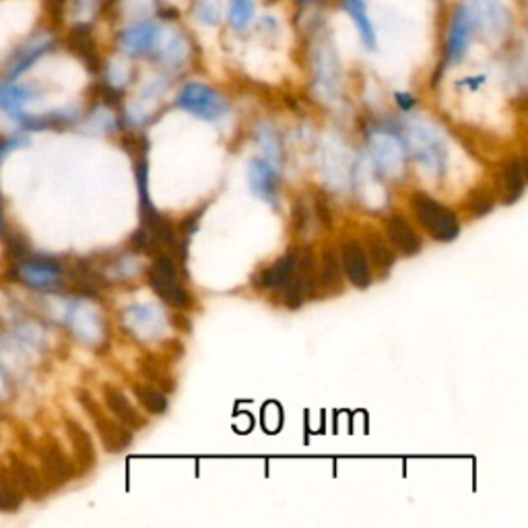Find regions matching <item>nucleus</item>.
<instances>
[{
	"label": "nucleus",
	"instance_id": "nucleus-15",
	"mask_svg": "<svg viewBox=\"0 0 528 528\" xmlns=\"http://www.w3.org/2000/svg\"><path fill=\"white\" fill-rule=\"evenodd\" d=\"M159 34L161 27L158 24H153V21H143V24L130 25L129 29H124V34L120 37V48L129 56L147 54V52L155 50Z\"/></svg>",
	"mask_w": 528,
	"mask_h": 528
},
{
	"label": "nucleus",
	"instance_id": "nucleus-18",
	"mask_svg": "<svg viewBox=\"0 0 528 528\" xmlns=\"http://www.w3.org/2000/svg\"><path fill=\"white\" fill-rule=\"evenodd\" d=\"M343 9L353 19L357 34H360L363 46L370 50H376L378 46V34L374 27V21H371L368 13L366 0H343Z\"/></svg>",
	"mask_w": 528,
	"mask_h": 528
},
{
	"label": "nucleus",
	"instance_id": "nucleus-8",
	"mask_svg": "<svg viewBox=\"0 0 528 528\" xmlns=\"http://www.w3.org/2000/svg\"><path fill=\"white\" fill-rule=\"evenodd\" d=\"M40 460L42 477L50 489L64 485V483H69L74 475H77L74 460L66 456L62 446L58 444L54 437H46V440L40 444Z\"/></svg>",
	"mask_w": 528,
	"mask_h": 528
},
{
	"label": "nucleus",
	"instance_id": "nucleus-16",
	"mask_svg": "<svg viewBox=\"0 0 528 528\" xmlns=\"http://www.w3.org/2000/svg\"><path fill=\"white\" fill-rule=\"evenodd\" d=\"M103 398H106V405L110 408V413L114 415V418L120 421L122 426H126L132 431L145 427L147 419L137 411L135 407H132L130 400L124 397V392L118 390L116 386H111V384L103 386Z\"/></svg>",
	"mask_w": 528,
	"mask_h": 528
},
{
	"label": "nucleus",
	"instance_id": "nucleus-9",
	"mask_svg": "<svg viewBox=\"0 0 528 528\" xmlns=\"http://www.w3.org/2000/svg\"><path fill=\"white\" fill-rule=\"evenodd\" d=\"M40 87L34 83H19L17 79L0 81V111L13 120L24 118V108L40 95Z\"/></svg>",
	"mask_w": 528,
	"mask_h": 528
},
{
	"label": "nucleus",
	"instance_id": "nucleus-5",
	"mask_svg": "<svg viewBox=\"0 0 528 528\" xmlns=\"http://www.w3.org/2000/svg\"><path fill=\"white\" fill-rule=\"evenodd\" d=\"M178 108L190 111L203 120H219L227 114V101L205 83H186L178 93Z\"/></svg>",
	"mask_w": 528,
	"mask_h": 528
},
{
	"label": "nucleus",
	"instance_id": "nucleus-10",
	"mask_svg": "<svg viewBox=\"0 0 528 528\" xmlns=\"http://www.w3.org/2000/svg\"><path fill=\"white\" fill-rule=\"evenodd\" d=\"M341 266L347 274V279L351 281V285L366 289L371 283V266L366 254V248H363L361 242L357 240H347L341 246Z\"/></svg>",
	"mask_w": 528,
	"mask_h": 528
},
{
	"label": "nucleus",
	"instance_id": "nucleus-6",
	"mask_svg": "<svg viewBox=\"0 0 528 528\" xmlns=\"http://www.w3.org/2000/svg\"><path fill=\"white\" fill-rule=\"evenodd\" d=\"M473 24L492 42H500L510 32L512 11L505 0H468L466 5Z\"/></svg>",
	"mask_w": 528,
	"mask_h": 528
},
{
	"label": "nucleus",
	"instance_id": "nucleus-22",
	"mask_svg": "<svg viewBox=\"0 0 528 528\" xmlns=\"http://www.w3.org/2000/svg\"><path fill=\"white\" fill-rule=\"evenodd\" d=\"M363 248H366L370 264H374L378 273L389 274L392 271L394 252L380 234L370 232L366 237H363Z\"/></svg>",
	"mask_w": 528,
	"mask_h": 528
},
{
	"label": "nucleus",
	"instance_id": "nucleus-34",
	"mask_svg": "<svg viewBox=\"0 0 528 528\" xmlns=\"http://www.w3.org/2000/svg\"><path fill=\"white\" fill-rule=\"evenodd\" d=\"M397 100H398V103H400V106H403L405 110H408L411 106H415V100L408 98V95H398Z\"/></svg>",
	"mask_w": 528,
	"mask_h": 528
},
{
	"label": "nucleus",
	"instance_id": "nucleus-11",
	"mask_svg": "<svg viewBox=\"0 0 528 528\" xmlns=\"http://www.w3.org/2000/svg\"><path fill=\"white\" fill-rule=\"evenodd\" d=\"M3 475L13 483L14 487L19 489L21 494L35 497V500H40V497L46 495L48 489H50L46 485V481H43L42 473L37 471V468H34L32 465L24 463V460L17 458V456L11 458V463H9V466L5 468Z\"/></svg>",
	"mask_w": 528,
	"mask_h": 528
},
{
	"label": "nucleus",
	"instance_id": "nucleus-29",
	"mask_svg": "<svg viewBox=\"0 0 528 528\" xmlns=\"http://www.w3.org/2000/svg\"><path fill=\"white\" fill-rule=\"evenodd\" d=\"M21 502H24V494L3 475V479H0V512L19 510Z\"/></svg>",
	"mask_w": 528,
	"mask_h": 528
},
{
	"label": "nucleus",
	"instance_id": "nucleus-25",
	"mask_svg": "<svg viewBox=\"0 0 528 528\" xmlns=\"http://www.w3.org/2000/svg\"><path fill=\"white\" fill-rule=\"evenodd\" d=\"M318 283L324 289H339L341 287V260L337 256V252H332L331 248H326L324 254H322V264H320Z\"/></svg>",
	"mask_w": 528,
	"mask_h": 528
},
{
	"label": "nucleus",
	"instance_id": "nucleus-20",
	"mask_svg": "<svg viewBox=\"0 0 528 528\" xmlns=\"http://www.w3.org/2000/svg\"><path fill=\"white\" fill-rule=\"evenodd\" d=\"M526 188V169L520 161L512 159L505 163L500 172V192L504 203H514Z\"/></svg>",
	"mask_w": 528,
	"mask_h": 528
},
{
	"label": "nucleus",
	"instance_id": "nucleus-17",
	"mask_svg": "<svg viewBox=\"0 0 528 528\" xmlns=\"http://www.w3.org/2000/svg\"><path fill=\"white\" fill-rule=\"evenodd\" d=\"M386 234H389L392 246L397 248L403 256H415L421 252V240L415 232L411 223L400 215H392L386 223Z\"/></svg>",
	"mask_w": 528,
	"mask_h": 528
},
{
	"label": "nucleus",
	"instance_id": "nucleus-12",
	"mask_svg": "<svg viewBox=\"0 0 528 528\" xmlns=\"http://www.w3.org/2000/svg\"><path fill=\"white\" fill-rule=\"evenodd\" d=\"M473 32L475 24L471 13H468L466 6H458L455 17H452L450 34H448V62L456 64L466 56L468 48H471L473 42Z\"/></svg>",
	"mask_w": 528,
	"mask_h": 528
},
{
	"label": "nucleus",
	"instance_id": "nucleus-31",
	"mask_svg": "<svg viewBox=\"0 0 528 528\" xmlns=\"http://www.w3.org/2000/svg\"><path fill=\"white\" fill-rule=\"evenodd\" d=\"M100 0H71V9L79 17H89L95 9H98Z\"/></svg>",
	"mask_w": 528,
	"mask_h": 528
},
{
	"label": "nucleus",
	"instance_id": "nucleus-28",
	"mask_svg": "<svg viewBox=\"0 0 528 528\" xmlns=\"http://www.w3.org/2000/svg\"><path fill=\"white\" fill-rule=\"evenodd\" d=\"M495 206V195L489 188H475L466 200V209L473 217H485Z\"/></svg>",
	"mask_w": 528,
	"mask_h": 528
},
{
	"label": "nucleus",
	"instance_id": "nucleus-19",
	"mask_svg": "<svg viewBox=\"0 0 528 528\" xmlns=\"http://www.w3.org/2000/svg\"><path fill=\"white\" fill-rule=\"evenodd\" d=\"M155 50H158L159 61L166 66H178L186 61L188 56V43L182 37V34H178L176 29H166L158 37V43H155Z\"/></svg>",
	"mask_w": 528,
	"mask_h": 528
},
{
	"label": "nucleus",
	"instance_id": "nucleus-3",
	"mask_svg": "<svg viewBox=\"0 0 528 528\" xmlns=\"http://www.w3.org/2000/svg\"><path fill=\"white\" fill-rule=\"evenodd\" d=\"M77 398L89 418H91L93 426L98 429V434L108 452H122L129 448L132 442V431L129 427L122 426L116 418L114 419L108 418V413L103 411L98 400H95L87 390H77Z\"/></svg>",
	"mask_w": 528,
	"mask_h": 528
},
{
	"label": "nucleus",
	"instance_id": "nucleus-14",
	"mask_svg": "<svg viewBox=\"0 0 528 528\" xmlns=\"http://www.w3.org/2000/svg\"><path fill=\"white\" fill-rule=\"evenodd\" d=\"M250 186L252 192L266 203L277 205L279 197V172L277 166L266 158L254 159L250 166Z\"/></svg>",
	"mask_w": 528,
	"mask_h": 528
},
{
	"label": "nucleus",
	"instance_id": "nucleus-13",
	"mask_svg": "<svg viewBox=\"0 0 528 528\" xmlns=\"http://www.w3.org/2000/svg\"><path fill=\"white\" fill-rule=\"evenodd\" d=\"M64 427H66V434H69V440L74 452V466H77V473L85 475L95 466V458H98L91 436H89V431L72 418L64 419Z\"/></svg>",
	"mask_w": 528,
	"mask_h": 528
},
{
	"label": "nucleus",
	"instance_id": "nucleus-32",
	"mask_svg": "<svg viewBox=\"0 0 528 528\" xmlns=\"http://www.w3.org/2000/svg\"><path fill=\"white\" fill-rule=\"evenodd\" d=\"M308 221H310V211L302 203L295 205V229H297V232L303 234V229H306Z\"/></svg>",
	"mask_w": 528,
	"mask_h": 528
},
{
	"label": "nucleus",
	"instance_id": "nucleus-21",
	"mask_svg": "<svg viewBox=\"0 0 528 528\" xmlns=\"http://www.w3.org/2000/svg\"><path fill=\"white\" fill-rule=\"evenodd\" d=\"M297 254L300 252H287L285 256H283L279 263H274L271 269H266L263 274H260V285L264 289H281L287 285L289 281H292L293 273H295V266H297Z\"/></svg>",
	"mask_w": 528,
	"mask_h": 528
},
{
	"label": "nucleus",
	"instance_id": "nucleus-30",
	"mask_svg": "<svg viewBox=\"0 0 528 528\" xmlns=\"http://www.w3.org/2000/svg\"><path fill=\"white\" fill-rule=\"evenodd\" d=\"M122 9L126 17L130 19H147L153 13L155 3L153 0H124Z\"/></svg>",
	"mask_w": 528,
	"mask_h": 528
},
{
	"label": "nucleus",
	"instance_id": "nucleus-7",
	"mask_svg": "<svg viewBox=\"0 0 528 528\" xmlns=\"http://www.w3.org/2000/svg\"><path fill=\"white\" fill-rule=\"evenodd\" d=\"M11 274L13 277H17L19 281H24L25 285L34 289H42V292L61 287V283H62V266L58 264L56 260L29 254V252L24 258L14 260Z\"/></svg>",
	"mask_w": 528,
	"mask_h": 528
},
{
	"label": "nucleus",
	"instance_id": "nucleus-1",
	"mask_svg": "<svg viewBox=\"0 0 528 528\" xmlns=\"http://www.w3.org/2000/svg\"><path fill=\"white\" fill-rule=\"evenodd\" d=\"M411 206L415 215H418L423 229H426L436 242L456 240L460 234V223L455 211L448 209V206L442 203H437V200L431 198L429 195H423V192H418V195L411 197Z\"/></svg>",
	"mask_w": 528,
	"mask_h": 528
},
{
	"label": "nucleus",
	"instance_id": "nucleus-4",
	"mask_svg": "<svg viewBox=\"0 0 528 528\" xmlns=\"http://www.w3.org/2000/svg\"><path fill=\"white\" fill-rule=\"evenodd\" d=\"M149 285L153 287V292L158 293L163 302L169 306L186 310L192 306V297L186 289L178 283V269L174 260L168 254H159L153 260L151 269L147 273Z\"/></svg>",
	"mask_w": 528,
	"mask_h": 528
},
{
	"label": "nucleus",
	"instance_id": "nucleus-35",
	"mask_svg": "<svg viewBox=\"0 0 528 528\" xmlns=\"http://www.w3.org/2000/svg\"><path fill=\"white\" fill-rule=\"evenodd\" d=\"M303 3H308V0H303Z\"/></svg>",
	"mask_w": 528,
	"mask_h": 528
},
{
	"label": "nucleus",
	"instance_id": "nucleus-26",
	"mask_svg": "<svg viewBox=\"0 0 528 528\" xmlns=\"http://www.w3.org/2000/svg\"><path fill=\"white\" fill-rule=\"evenodd\" d=\"M132 390H135L137 398L140 400V403H143V407L147 408L149 413L163 415L168 411V397L163 392H159L158 389H153V386L135 384L132 386Z\"/></svg>",
	"mask_w": 528,
	"mask_h": 528
},
{
	"label": "nucleus",
	"instance_id": "nucleus-33",
	"mask_svg": "<svg viewBox=\"0 0 528 528\" xmlns=\"http://www.w3.org/2000/svg\"><path fill=\"white\" fill-rule=\"evenodd\" d=\"M110 79H111V85H114V87H122L126 83V66L120 64V62L111 66Z\"/></svg>",
	"mask_w": 528,
	"mask_h": 528
},
{
	"label": "nucleus",
	"instance_id": "nucleus-2",
	"mask_svg": "<svg viewBox=\"0 0 528 528\" xmlns=\"http://www.w3.org/2000/svg\"><path fill=\"white\" fill-rule=\"evenodd\" d=\"M54 43H56L54 35L50 32H43V29L27 34L24 40L13 43L9 54L5 56L3 61L5 77L6 79L24 77L25 72L32 71L34 66L48 54V52H52Z\"/></svg>",
	"mask_w": 528,
	"mask_h": 528
},
{
	"label": "nucleus",
	"instance_id": "nucleus-27",
	"mask_svg": "<svg viewBox=\"0 0 528 528\" xmlns=\"http://www.w3.org/2000/svg\"><path fill=\"white\" fill-rule=\"evenodd\" d=\"M223 13H226V0H197L195 17L206 27L219 25Z\"/></svg>",
	"mask_w": 528,
	"mask_h": 528
},
{
	"label": "nucleus",
	"instance_id": "nucleus-23",
	"mask_svg": "<svg viewBox=\"0 0 528 528\" xmlns=\"http://www.w3.org/2000/svg\"><path fill=\"white\" fill-rule=\"evenodd\" d=\"M227 19L235 32H246L254 24L256 5L254 0H227Z\"/></svg>",
	"mask_w": 528,
	"mask_h": 528
},
{
	"label": "nucleus",
	"instance_id": "nucleus-24",
	"mask_svg": "<svg viewBox=\"0 0 528 528\" xmlns=\"http://www.w3.org/2000/svg\"><path fill=\"white\" fill-rule=\"evenodd\" d=\"M129 318L140 320V324H130V329H135V332L145 334V337L153 339L158 337L161 332V316L159 312L151 308V306H139V308H130Z\"/></svg>",
	"mask_w": 528,
	"mask_h": 528
}]
</instances>
